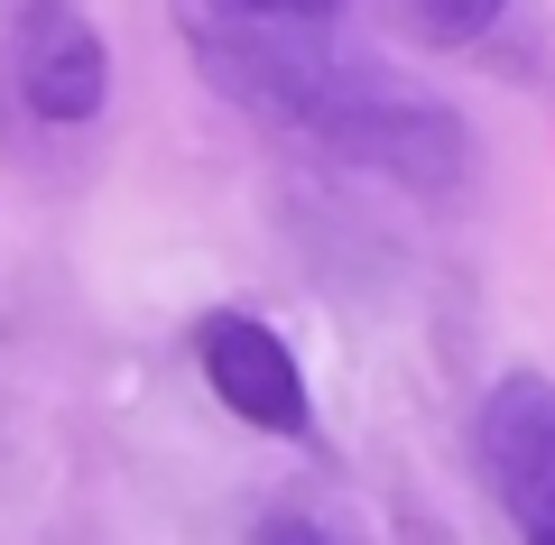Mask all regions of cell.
<instances>
[{"instance_id":"277c9868","label":"cell","mask_w":555,"mask_h":545,"mask_svg":"<svg viewBox=\"0 0 555 545\" xmlns=\"http://www.w3.org/2000/svg\"><path fill=\"white\" fill-rule=\"evenodd\" d=\"M481 471L528 545L555 536V379L509 371L481 398Z\"/></svg>"},{"instance_id":"6da1fadb","label":"cell","mask_w":555,"mask_h":545,"mask_svg":"<svg viewBox=\"0 0 555 545\" xmlns=\"http://www.w3.org/2000/svg\"><path fill=\"white\" fill-rule=\"evenodd\" d=\"M214 83H232L250 112L287 120L297 139H315L324 157L379 176V185H408V195H454L473 176V139L444 112L426 83L389 75L371 56H343L334 38H297V47H250V56H222Z\"/></svg>"},{"instance_id":"52a82bcc","label":"cell","mask_w":555,"mask_h":545,"mask_svg":"<svg viewBox=\"0 0 555 545\" xmlns=\"http://www.w3.org/2000/svg\"><path fill=\"white\" fill-rule=\"evenodd\" d=\"M250 545H352V536H343L324 508H269V518L250 527Z\"/></svg>"},{"instance_id":"7a4b0ae2","label":"cell","mask_w":555,"mask_h":545,"mask_svg":"<svg viewBox=\"0 0 555 545\" xmlns=\"http://www.w3.org/2000/svg\"><path fill=\"white\" fill-rule=\"evenodd\" d=\"M10 93L47 130H75V120H93L112 102V47L75 0H28L10 20Z\"/></svg>"},{"instance_id":"3957f363","label":"cell","mask_w":555,"mask_h":545,"mask_svg":"<svg viewBox=\"0 0 555 545\" xmlns=\"http://www.w3.org/2000/svg\"><path fill=\"white\" fill-rule=\"evenodd\" d=\"M195 371H204V389H214L241 426H259V434H306L315 426V398H306L297 351L278 342L259 314H204L195 324Z\"/></svg>"},{"instance_id":"ba28073f","label":"cell","mask_w":555,"mask_h":545,"mask_svg":"<svg viewBox=\"0 0 555 545\" xmlns=\"http://www.w3.org/2000/svg\"><path fill=\"white\" fill-rule=\"evenodd\" d=\"M537 545H555V536H537Z\"/></svg>"},{"instance_id":"8992f818","label":"cell","mask_w":555,"mask_h":545,"mask_svg":"<svg viewBox=\"0 0 555 545\" xmlns=\"http://www.w3.org/2000/svg\"><path fill=\"white\" fill-rule=\"evenodd\" d=\"M408 20L436 47H473V38H491V28L509 20V0H408Z\"/></svg>"},{"instance_id":"5b68a950","label":"cell","mask_w":555,"mask_h":545,"mask_svg":"<svg viewBox=\"0 0 555 545\" xmlns=\"http://www.w3.org/2000/svg\"><path fill=\"white\" fill-rule=\"evenodd\" d=\"M352 0H177L185 38L204 65L250 56V47H297V38H334V20Z\"/></svg>"}]
</instances>
